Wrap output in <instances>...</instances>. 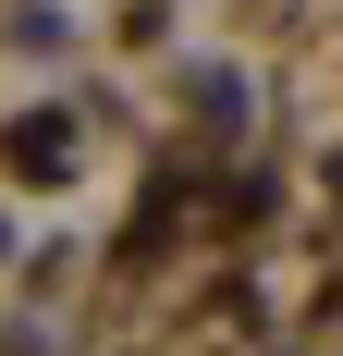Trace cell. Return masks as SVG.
Wrapping results in <instances>:
<instances>
[{"label": "cell", "instance_id": "cell-1", "mask_svg": "<svg viewBox=\"0 0 343 356\" xmlns=\"http://www.w3.org/2000/svg\"><path fill=\"white\" fill-rule=\"evenodd\" d=\"M62 160H74V147H62V123H49V111H37V123H12V172H25V184H49Z\"/></svg>", "mask_w": 343, "mask_h": 356}]
</instances>
